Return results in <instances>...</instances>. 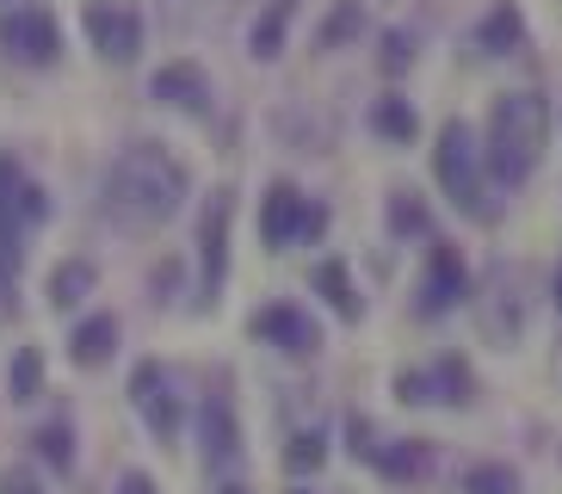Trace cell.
<instances>
[{
  "mask_svg": "<svg viewBox=\"0 0 562 494\" xmlns=\"http://www.w3.org/2000/svg\"><path fill=\"white\" fill-rule=\"evenodd\" d=\"M192 198V173L173 148L161 143H131L117 148L112 167H105V186H100V211L117 235H161L173 216L186 211Z\"/></svg>",
  "mask_w": 562,
  "mask_h": 494,
  "instance_id": "obj_1",
  "label": "cell"
},
{
  "mask_svg": "<svg viewBox=\"0 0 562 494\" xmlns=\"http://www.w3.org/2000/svg\"><path fill=\"white\" fill-rule=\"evenodd\" d=\"M550 148V99L531 93V87H513V93H495L488 105V131H482V167L488 180L519 192V186L538 173Z\"/></svg>",
  "mask_w": 562,
  "mask_h": 494,
  "instance_id": "obj_2",
  "label": "cell"
},
{
  "mask_svg": "<svg viewBox=\"0 0 562 494\" xmlns=\"http://www.w3.org/2000/svg\"><path fill=\"white\" fill-rule=\"evenodd\" d=\"M432 180H439V192H446L463 216H476V223H488V216H495V204H488L482 143H476V131H470L463 117L439 124V143H432Z\"/></svg>",
  "mask_w": 562,
  "mask_h": 494,
  "instance_id": "obj_3",
  "label": "cell"
},
{
  "mask_svg": "<svg viewBox=\"0 0 562 494\" xmlns=\"http://www.w3.org/2000/svg\"><path fill=\"white\" fill-rule=\"evenodd\" d=\"M328 223H334L328 204H322V198H310L303 186H291V180H272L260 192V242H266V254L322 242V235H328Z\"/></svg>",
  "mask_w": 562,
  "mask_h": 494,
  "instance_id": "obj_4",
  "label": "cell"
},
{
  "mask_svg": "<svg viewBox=\"0 0 562 494\" xmlns=\"http://www.w3.org/2000/svg\"><path fill=\"white\" fill-rule=\"evenodd\" d=\"M396 402L402 408H470L476 402V371L463 352H439L432 364H408L396 371Z\"/></svg>",
  "mask_w": 562,
  "mask_h": 494,
  "instance_id": "obj_5",
  "label": "cell"
},
{
  "mask_svg": "<svg viewBox=\"0 0 562 494\" xmlns=\"http://www.w3.org/2000/svg\"><path fill=\"white\" fill-rule=\"evenodd\" d=\"M0 49H7V63H19V68H56L63 63V19H56L44 0L7 7V13H0Z\"/></svg>",
  "mask_w": 562,
  "mask_h": 494,
  "instance_id": "obj_6",
  "label": "cell"
},
{
  "mask_svg": "<svg viewBox=\"0 0 562 494\" xmlns=\"http://www.w3.org/2000/svg\"><path fill=\"white\" fill-rule=\"evenodd\" d=\"M131 408H136V420L149 427V439L155 445H180V433H186V402H180V383H173V371H167L161 359H143L131 371Z\"/></svg>",
  "mask_w": 562,
  "mask_h": 494,
  "instance_id": "obj_7",
  "label": "cell"
},
{
  "mask_svg": "<svg viewBox=\"0 0 562 494\" xmlns=\"http://www.w3.org/2000/svg\"><path fill=\"white\" fill-rule=\"evenodd\" d=\"M81 32H87V44H93V56H100L105 68H131L136 56H143L149 25H143V13H136L131 0H87Z\"/></svg>",
  "mask_w": 562,
  "mask_h": 494,
  "instance_id": "obj_8",
  "label": "cell"
},
{
  "mask_svg": "<svg viewBox=\"0 0 562 494\" xmlns=\"http://www.w3.org/2000/svg\"><path fill=\"white\" fill-rule=\"evenodd\" d=\"M229 223H235V192L216 186L199 211V310H211L229 279Z\"/></svg>",
  "mask_w": 562,
  "mask_h": 494,
  "instance_id": "obj_9",
  "label": "cell"
},
{
  "mask_svg": "<svg viewBox=\"0 0 562 494\" xmlns=\"http://www.w3.org/2000/svg\"><path fill=\"white\" fill-rule=\"evenodd\" d=\"M458 303H470V266H463V254L451 242H432L427 272L414 284V315H420V322H439V315H451Z\"/></svg>",
  "mask_w": 562,
  "mask_h": 494,
  "instance_id": "obj_10",
  "label": "cell"
},
{
  "mask_svg": "<svg viewBox=\"0 0 562 494\" xmlns=\"http://www.w3.org/2000/svg\"><path fill=\"white\" fill-rule=\"evenodd\" d=\"M248 334L260 346H272V352H284V359H315L322 352V328H315V315L303 310V303H260V310L248 315Z\"/></svg>",
  "mask_w": 562,
  "mask_h": 494,
  "instance_id": "obj_11",
  "label": "cell"
},
{
  "mask_svg": "<svg viewBox=\"0 0 562 494\" xmlns=\"http://www.w3.org/2000/svg\"><path fill=\"white\" fill-rule=\"evenodd\" d=\"M526 322H531L526 284L513 279V272H495V279H488V291L476 296V328H482V340L507 352V346L526 334Z\"/></svg>",
  "mask_w": 562,
  "mask_h": 494,
  "instance_id": "obj_12",
  "label": "cell"
},
{
  "mask_svg": "<svg viewBox=\"0 0 562 494\" xmlns=\"http://www.w3.org/2000/svg\"><path fill=\"white\" fill-rule=\"evenodd\" d=\"M149 99H155V105H167V112L211 117L216 87H211V75H204V63H192V56H173V63H161V68H155Z\"/></svg>",
  "mask_w": 562,
  "mask_h": 494,
  "instance_id": "obj_13",
  "label": "cell"
},
{
  "mask_svg": "<svg viewBox=\"0 0 562 494\" xmlns=\"http://www.w3.org/2000/svg\"><path fill=\"white\" fill-rule=\"evenodd\" d=\"M199 451H204V470H229L241 458V420H235V402L229 390H211L199 408Z\"/></svg>",
  "mask_w": 562,
  "mask_h": 494,
  "instance_id": "obj_14",
  "label": "cell"
},
{
  "mask_svg": "<svg viewBox=\"0 0 562 494\" xmlns=\"http://www.w3.org/2000/svg\"><path fill=\"white\" fill-rule=\"evenodd\" d=\"M117 340H124V334H117V315L100 310V315H81L63 346H68V364H75V371H100V364L117 359Z\"/></svg>",
  "mask_w": 562,
  "mask_h": 494,
  "instance_id": "obj_15",
  "label": "cell"
},
{
  "mask_svg": "<svg viewBox=\"0 0 562 494\" xmlns=\"http://www.w3.org/2000/svg\"><path fill=\"white\" fill-rule=\"evenodd\" d=\"M310 291L328 303L340 322H359L364 315V296H359V284H352V266L340 260V254H328V260H315L310 266Z\"/></svg>",
  "mask_w": 562,
  "mask_h": 494,
  "instance_id": "obj_16",
  "label": "cell"
},
{
  "mask_svg": "<svg viewBox=\"0 0 562 494\" xmlns=\"http://www.w3.org/2000/svg\"><path fill=\"white\" fill-rule=\"evenodd\" d=\"M470 44H476L482 56H513V49H526V13H519V0H495V7L476 19Z\"/></svg>",
  "mask_w": 562,
  "mask_h": 494,
  "instance_id": "obj_17",
  "label": "cell"
},
{
  "mask_svg": "<svg viewBox=\"0 0 562 494\" xmlns=\"http://www.w3.org/2000/svg\"><path fill=\"white\" fill-rule=\"evenodd\" d=\"M93 291H100V266L81 260V254H68V260H56L50 284H44V303H50L56 315H68V310H81Z\"/></svg>",
  "mask_w": 562,
  "mask_h": 494,
  "instance_id": "obj_18",
  "label": "cell"
},
{
  "mask_svg": "<svg viewBox=\"0 0 562 494\" xmlns=\"http://www.w3.org/2000/svg\"><path fill=\"white\" fill-rule=\"evenodd\" d=\"M371 470H378L383 482H420L432 470V439H383Z\"/></svg>",
  "mask_w": 562,
  "mask_h": 494,
  "instance_id": "obj_19",
  "label": "cell"
},
{
  "mask_svg": "<svg viewBox=\"0 0 562 494\" xmlns=\"http://www.w3.org/2000/svg\"><path fill=\"white\" fill-rule=\"evenodd\" d=\"M371 136H383V143H396V148H408L414 136H420V112H414L402 93H383V99H371Z\"/></svg>",
  "mask_w": 562,
  "mask_h": 494,
  "instance_id": "obj_20",
  "label": "cell"
},
{
  "mask_svg": "<svg viewBox=\"0 0 562 494\" xmlns=\"http://www.w3.org/2000/svg\"><path fill=\"white\" fill-rule=\"evenodd\" d=\"M291 13H297V0H272L260 19H254V37H248V56L254 63H279L284 56V32H291Z\"/></svg>",
  "mask_w": 562,
  "mask_h": 494,
  "instance_id": "obj_21",
  "label": "cell"
},
{
  "mask_svg": "<svg viewBox=\"0 0 562 494\" xmlns=\"http://www.w3.org/2000/svg\"><path fill=\"white\" fill-rule=\"evenodd\" d=\"M390 235H396V242H420V235H432L427 198L408 192V186H396V192H390Z\"/></svg>",
  "mask_w": 562,
  "mask_h": 494,
  "instance_id": "obj_22",
  "label": "cell"
},
{
  "mask_svg": "<svg viewBox=\"0 0 562 494\" xmlns=\"http://www.w3.org/2000/svg\"><path fill=\"white\" fill-rule=\"evenodd\" d=\"M7 395H13L19 408H32L37 395H44V352L37 346H19L13 364H7Z\"/></svg>",
  "mask_w": 562,
  "mask_h": 494,
  "instance_id": "obj_23",
  "label": "cell"
},
{
  "mask_svg": "<svg viewBox=\"0 0 562 494\" xmlns=\"http://www.w3.org/2000/svg\"><path fill=\"white\" fill-rule=\"evenodd\" d=\"M328 463V427H297L291 445H284V470L291 476H315Z\"/></svg>",
  "mask_w": 562,
  "mask_h": 494,
  "instance_id": "obj_24",
  "label": "cell"
},
{
  "mask_svg": "<svg viewBox=\"0 0 562 494\" xmlns=\"http://www.w3.org/2000/svg\"><path fill=\"white\" fill-rule=\"evenodd\" d=\"M75 445H81V439H75V427H68V420H50V427L32 433V458L68 476V470H75Z\"/></svg>",
  "mask_w": 562,
  "mask_h": 494,
  "instance_id": "obj_25",
  "label": "cell"
},
{
  "mask_svg": "<svg viewBox=\"0 0 562 494\" xmlns=\"http://www.w3.org/2000/svg\"><path fill=\"white\" fill-rule=\"evenodd\" d=\"M364 32V7L359 0H334V13L322 19V32H315V49H340Z\"/></svg>",
  "mask_w": 562,
  "mask_h": 494,
  "instance_id": "obj_26",
  "label": "cell"
},
{
  "mask_svg": "<svg viewBox=\"0 0 562 494\" xmlns=\"http://www.w3.org/2000/svg\"><path fill=\"white\" fill-rule=\"evenodd\" d=\"M458 489L463 494H519L526 482H519V470H513V463H470Z\"/></svg>",
  "mask_w": 562,
  "mask_h": 494,
  "instance_id": "obj_27",
  "label": "cell"
},
{
  "mask_svg": "<svg viewBox=\"0 0 562 494\" xmlns=\"http://www.w3.org/2000/svg\"><path fill=\"white\" fill-rule=\"evenodd\" d=\"M414 56H420V49H414V32H383V49H378L383 75H408Z\"/></svg>",
  "mask_w": 562,
  "mask_h": 494,
  "instance_id": "obj_28",
  "label": "cell"
},
{
  "mask_svg": "<svg viewBox=\"0 0 562 494\" xmlns=\"http://www.w3.org/2000/svg\"><path fill=\"white\" fill-rule=\"evenodd\" d=\"M378 427H371V420H364V414H352V420H347V451H352V458H359V463H371V458H378Z\"/></svg>",
  "mask_w": 562,
  "mask_h": 494,
  "instance_id": "obj_29",
  "label": "cell"
},
{
  "mask_svg": "<svg viewBox=\"0 0 562 494\" xmlns=\"http://www.w3.org/2000/svg\"><path fill=\"white\" fill-rule=\"evenodd\" d=\"M19 260H25V247H19V229H0V296L13 291V279H19Z\"/></svg>",
  "mask_w": 562,
  "mask_h": 494,
  "instance_id": "obj_30",
  "label": "cell"
},
{
  "mask_svg": "<svg viewBox=\"0 0 562 494\" xmlns=\"http://www.w3.org/2000/svg\"><path fill=\"white\" fill-rule=\"evenodd\" d=\"M0 494H44V489H37L32 470H7V476H0Z\"/></svg>",
  "mask_w": 562,
  "mask_h": 494,
  "instance_id": "obj_31",
  "label": "cell"
},
{
  "mask_svg": "<svg viewBox=\"0 0 562 494\" xmlns=\"http://www.w3.org/2000/svg\"><path fill=\"white\" fill-rule=\"evenodd\" d=\"M117 494H155V476H143V470H131V476L117 482Z\"/></svg>",
  "mask_w": 562,
  "mask_h": 494,
  "instance_id": "obj_32",
  "label": "cell"
},
{
  "mask_svg": "<svg viewBox=\"0 0 562 494\" xmlns=\"http://www.w3.org/2000/svg\"><path fill=\"white\" fill-rule=\"evenodd\" d=\"M550 303H557V315H562V260H557V284H550Z\"/></svg>",
  "mask_w": 562,
  "mask_h": 494,
  "instance_id": "obj_33",
  "label": "cell"
},
{
  "mask_svg": "<svg viewBox=\"0 0 562 494\" xmlns=\"http://www.w3.org/2000/svg\"><path fill=\"white\" fill-rule=\"evenodd\" d=\"M550 378L562 383V340H557V352H550Z\"/></svg>",
  "mask_w": 562,
  "mask_h": 494,
  "instance_id": "obj_34",
  "label": "cell"
},
{
  "mask_svg": "<svg viewBox=\"0 0 562 494\" xmlns=\"http://www.w3.org/2000/svg\"><path fill=\"white\" fill-rule=\"evenodd\" d=\"M0 7H25V0H0Z\"/></svg>",
  "mask_w": 562,
  "mask_h": 494,
  "instance_id": "obj_35",
  "label": "cell"
},
{
  "mask_svg": "<svg viewBox=\"0 0 562 494\" xmlns=\"http://www.w3.org/2000/svg\"><path fill=\"white\" fill-rule=\"evenodd\" d=\"M223 494H248V489H223Z\"/></svg>",
  "mask_w": 562,
  "mask_h": 494,
  "instance_id": "obj_36",
  "label": "cell"
},
{
  "mask_svg": "<svg viewBox=\"0 0 562 494\" xmlns=\"http://www.w3.org/2000/svg\"><path fill=\"white\" fill-rule=\"evenodd\" d=\"M291 494H310V489H291Z\"/></svg>",
  "mask_w": 562,
  "mask_h": 494,
  "instance_id": "obj_37",
  "label": "cell"
}]
</instances>
